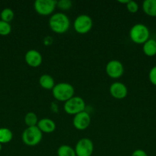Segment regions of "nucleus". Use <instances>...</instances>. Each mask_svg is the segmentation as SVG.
<instances>
[{
	"label": "nucleus",
	"instance_id": "1",
	"mask_svg": "<svg viewBox=\"0 0 156 156\" xmlns=\"http://www.w3.org/2000/svg\"><path fill=\"white\" fill-rule=\"evenodd\" d=\"M49 27L51 30L58 34L66 33L69 30L70 21L68 16L63 12L54 13L49 19Z\"/></svg>",
	"mask_w": 156,
	"mask_h": 156
},
{
	"label": "nucleus",
	"instance_id": "2",
	"mask_svg": "<svg viewBox=\"0 0 156 156\" xmlns=\"http://www.w3.org/2000/svg\"><path fill=\"white\" fill-rule=\"evenodd\" d=\"M52 94L56 100L66 102L74 96V88L67 82L58 83L52 89Z\"/></svg>",
	"mask_w": 156,
	"mask_h": 156
},
{
	"label": "nucleus",
	"instance_id": "3",
	"mask_svg": "<svg viewBox=\"0 0 156 156\" xmlns=\"http://www.w3.org/2000/svg\"><path fill=\"white\" fill-rule=\"evenodd\" d=\"M150 31L145 24H136L131 27L129 30V37L133 43L143 45L149 39Z\"/></svg>",
	"mask_w": 156,
	"mask_h": 156
},
{
	"label": "nucleus",
	"instance_id": "4",
	"mask_svg": "<svg viewBox=\"0 0 156 156\" xmlns=\"http://www.w3.org/2000/svg\"><path fill=\"white\" fill-rule=\"evenodd\" d=\"M43 138V133L38 126L28 127L21 134L22 142L28 146H35L39 144Z\"/></svg>",
	"mask_w": 156,
	"mask_h": 156
},
{
	"label": "nucleus",
	"instance_id": "5",
	"mask_svg": "<svg viewBox=\"0 0 156 156\" xmlns=\"http://www.w3.org/2000/svg\"><path fill=\"white\" fill-rule=\"evenodd\" d=\"M86 103L84 99L79 96H73L68 101L64 102V110L67 114L76 115L85 111Z\"/></svg>",
	"mask_w": 156,
	"mask_h": 156
},
{
	"label": "nucleus",
	"instance_id": "6",
	"mask_svg": "<svg viewBox=\"0 0 156 156\" xmlns=\"http://www.w3.org/2000/svg\"><path fill=\"white\" fill-rule=\"evenodd\" d=\"M93 20L87 15H80L73 21V29L80 34L89 33L93 27Z\"/></svg>",
	"mask_w": 156,
	"mask_h": 156
},
{
	"label": "nucleus",
	"instance_id": "7",
	"mask_svg": "<svg viewBox=\"0 0 156 156\" xmlns=\"http://www.w3.org/2000/svg\"><path fill=\"white\" fill-rule=\"evenodd\" d=\"M56 8L57 1L54 0H36L34 3L35 12L43 16L52 15Z\"/></svg>",
	"mask_w": 156,
	"mask_h": 156
},
{
	"label": "nucleus",
	"instance_id": "8",
	"mask_svg": "<svg viewBox=\"0 0 156 156\" xmlns=\"http://www.w3.org/2000/svg\"><path fill=\"white\" fill-rule=\"evenodd\" d=\"M76 156H91L94 150L92 140L89 138H82L76 143L74 148Z\"/></svg>",
	"mask_w": 156,
	"mask_h": 156
},
{
	"label": "nucleus",
	"instance_id": "9",
	"mask_svg": "<svg viewBox=\"0 0 156 156\" xmlns=\"http://www.w3.org/2000/svg\"><path fill=\"white\" fill-rule=\"evenodd\" d=\"M106 73L112 79H119L124 73V66L122 62L116 59L110 60L106 66Z\"/></svg>",
	"mask_w": 156,
	"mask_h": 156
},
{
	"label": "nucleus",
	"instance_id": "10",
	"mask_svg": "<svg viewBox=\"0 0 156 156\" xmlns=\"http://www.w3.org/2000/svg\"><path fill=\"white\" fill-rule=\"evenodd\" d=\"M91 123V117L87 111H82L74 115L73 119V125L75 129L78 130H85Z\"/></svg>",
	"mask_w": 156,
	"mask_h": 156
},
{
	"label": "nucleus",
	"instance_id": "11",
	"mask_svg": "<svg viewBox=\"0 0 156 156\" xmlns=\"http://www.w3.org/2000/svg\"><path fill=\"white\" fill-rule=\"evenodd\" d=\"M110 92L112 97L115 99L122 100L126 98L128 94V88L126 85L120 82H115L110 85Z\"/></svg>",
	"mask_w": 156,
	"mask_h": 156
},
{
	"label": "nucleus",
	"instance_id": "12",
	"mask_svg": "<svg viewBox=\"0 0 156 156\" xmlns=\"http://www.w3.org/2000/svg\"><path fill=\"white\" fill-rule=\"evenodd\" d=\"M24 60L30 67L37 68L42 63V55L38 50H30L26 52L24 55Z\"/></svg>",
	"mask_w": 156,
	"mask_h": 156
},
{
	"label": "nucleus",
	"instance_id": "13",
	"mask_svg": "<svg viewBox=\"0 0 156 156\" xmlns=\"http://www.w3.org/2000/svg\"><path fill=\"white\" fill-rule=\"evenodd\" d=\"M37 126L42 133H51L56 129V123L50 118H43L39 120Z\"/></svg>",
	"mask_w": 156,
	"mask_h": 156
},
{
	"label": "nucleus",
	"instance_id": "14",
	"mask_svg": "<svg viewBox=\"0 0 156 156\" xmlns=\"http://www.w3.org/2000/svg\"><path fill=\"white\" fill-rule=\"evenodd\" d=\"M39 85L44 89L52 90L56 84H55L54 79L51 76L44 74L39 78Z\"/></svg>",
	"mask_w": 156,
	"mask_h": 156
},
{
	"label": "nucleus",
	"instance_id": "15",
	"mask_svg": "<svg viewBox=\"0 0 156 156\" xmlns=\"http://www.w3.org/2000/svg\"><path fill=\"white\" fill-rule=\"evenodd\" d=\"M142 10L148 16L156 17V0H145L142 3Z\"/></svg>",
	"mask_w": 156,
	"mask_h": 156
},
{
	"label": "nucleus",
	"instance_id": "16",
	"mask_svg": "<svg viewBox=\"0 0 156 156\" xmlns=\"http://www.w3.org/2000/svg\"><path fill=\"white\" fill-rule=\"evenodd\" d=\"M142 50L147 56H154L156 55V41L154 39H148L142 47Z\"/></svg>",
	"mask_w": 156,
	"mask_h": 156
},
{
	"label": "nucleus",
	"instance_id": "17",
	"mask_svg": "<svg viewBox=\"0 0 156 156\" xmlns=\"http://www.w3.org/2000/svg\"><path fill=\"white\" fill-rule=\"evenodd\" d=\"M13 138V133L9 128H0V143L2 145L10 143Z\"/></svg>",
	"mask_w": 156,
	"mask_h": 156
},
{
	"label": "nucleus",
	"instance_id": "18",
	"mask_svg": "<svg viewBox=\"0 0 156 156\" xmlns=\"http://www.w3.org/2000/svg\"><path fill=\"white\" fill-rule=\"evenodd\" d=\"M58 156H76L73 148L68 145H62L57 151Z\"/></svg>",
	"mask_w": 156,
	"mask_h": 156
},
{
	"label": "nucleus",
	"instance_id": "19",
	"mask_svg": "<svg viewBox=\"0 0 156 156\" xmlns=\"http://www.w3.org/2000/svg\"><path fill=\"white\" fill-rule=\"evenodd\" d=\"M24 123L28 127H32V126H36L38 123V116L34 112H28L24 116Z\"/></svg>",
	"mask_w": 156,
	"mask_h": 156
},
{
	"label": "nucleus",
	"instance_id": "20",
	"mask_svg": "<svg viewBox=\"0 0 156 156\" xmlns=\"http://www.w3.org/2000/svg\"><path fill=\"white\" fill-rule=\"evenodd\" d=\"M14 17H15V13H14L13 10L9 9V8L3 9L1 12V14H0V18H1L2 21H6V22L8 23L12 21L14 19Z\"/></svg>",
	"mask_w": 156,
	"mask_h": 156
},
{
	"label": "nucleus",
	"instance_id": "21",
	"mask_svg": "<svg viewBox=\"0 0 156 156\" xmlns=\"http://www.w3.org/2000/svg\"><path fill=\"white\" fill-rule=\"evenodd\" d=\"M12 31V26L9 23L0 20V35L7 36Z\"/></svg>",
	"mask_w": 156,
	"mask_h": 156
},
{
	"label": "nucleus",
	"instance_id": "22",
	"mask_svg": "<svg viewBox=\"0 0 156 156\" xmlns=\"http://www.w3.org/2000/svg\"><path fill=\"white\" fill-rule=\"evenodd\" d=\"M73 6V2L70 0H60L57 1V8L61 11H67Z\"/></svg>",
	"mask_w": 156,
	"mask_h": 156
},
{
	"label": "nucleus",
	"instance_id": "23",
	"mask_svg": "<svg viewBox=\"0 0 156 156\" xmlns=\"http://www.w3.org/2000/svg\"><path fill=\"white\" fill-rule=\"evenodd\" d=\"M139 5L135 1H131L129 0V2H128V4L126 5V9L130 13L135 14L139 11Z\"/></svg>",
	"mask_w": 156,
	"mask_h": 156
},
{
	"label": "nucleus",
	"instance_id": "24",
	"mask_svg": "<svg viewBox=\"0 0 156 156\" xmlns=\"http://www.w3.org/2000/svg\"><path fill=\"white\" fill-rule=\"evenodd\" d=\"M148 79H149L150 82L156 86V66H153L150 69L149 73H148Z\"/></svg>",
	"mask_w": 156,
	"mask_h": 156
},
{
	"label": "nucleus",
	"instance_id": "25",
	"mask_svg": "<svg viewBox=\"0 0 156 156\" xmlns=\"http://www.w3.org/2000/svg\"><path fill=\"white\" fill-rule=\"evenodd\" d=\"M131 156H148V154L142 149H136L132 153Z\"/></svg>",
	"mask_w": 156,
	"mask_h": 156
},
{
	"label": "nucleus",
	"instance_id": "26",
	"mask_svg": "<svg viewBox=\"0 0 156 156\" xmlns=\"http://www.w3.org/2000/svg\"><path fill=\"white\" fill-rule=\"evenodd\" d=\"M118 2H119V3H121V4L127 5V4H128V2H129V0H119Z\"/></svg>",
	"mask_w": 156,
	"mask_h": 156
},
{
	"label": "nucleus",
	"instance_id": "27",
	"mask_svg": "<svg viewBox=\"0 0 156 156\" xmlns=\"http://www.w3.org/2000/svg\"><path fill=\"white\" fill-rule=\"evenodd\" d=\"M2 149V144H1V143H0V152H1Z\"/></svg>",
	"mask_w": 156,
	"mask_h": 156
}]
</instances>
